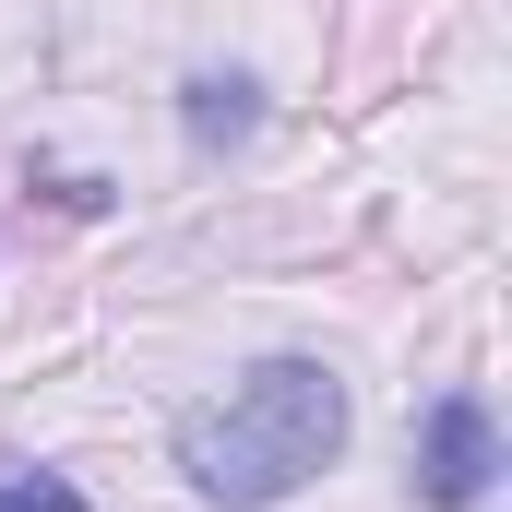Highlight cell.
Segmentation results:
<instances>
[{
	"instance_id": "cell-1",
	"label": "cell",
	"mask_w": 512,
	"mask_h": 512,
	"mask_svg": "<svg viewBox=\"0 0 512 512\" xmlns=\"http://www.w3.org/2000/svg\"><path fill=\"white\" fill-rule=\"evenodd\" d=\"M167 453H179V477L215 512H274L346 453V382L322 358H262L227 393H203L167 429Z\"/></svg>"
},
{
	"instance_id": "cell-2",
	"label": "cell",
	"mask_w": 512,
	"mask_h": 512,
	"mask_svg": "<svg viewBox=\"0 0 512 512\" xmlns=\"http://www.w3.org/2000/svg\"><path fill=\"white\" fill-rule=\"evenodd\" d=\"M489 477H501V429H489V405H477V393H441V405L417 417V512H477Z\"/></svg>"
},
{
	"instance_id": "cell-3",
	"label": "cell",
	"mask_w": 512,
	"mask_h": 512,
	"mask_svg": "<svg viewBox=\"0 0 512 512\" xmlns=\"http://www.w3.org/2000/svg\"><path fill=\"white\" fill-rule=\"evenodd\" d=\"M251 120H262V96L239 84V72H203V84H191V108H179V131H191L203 155H215V143H239Z\"/></svg>"
},
{
	"instance_id": "cell-4",
	"label": "cell",
	"mask_w": 512,
	"mask_h": 512,
	"mask_svg": "<svg viewBox=\"0 0 512 512\" xmlns=\"http://www.w3.org/2000/svg\"><path fill=\"white\" fill-rule=\"evenodd\" d=\"M0 512H84V489L36 465V477H0Z\"/></svg>"
}]
</instances>
